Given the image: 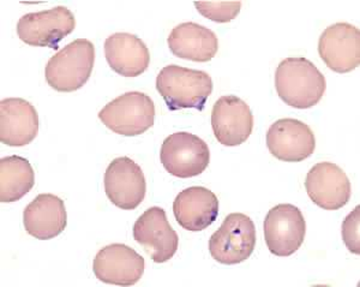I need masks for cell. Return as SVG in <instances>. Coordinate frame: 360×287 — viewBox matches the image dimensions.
<instances>
[{
  "instance_id": "1",
  "label": "cell",
  "mask_w": 360,
  "mask_h": 287,
  "mask_svg": "<svg viewBox=\"0 0 360 287\" xmlns=\"http://www.w3.org/2000/svg\"><path fill=\"white\" fill-rule=\"evenodd\" d=\"M275 89L288 106L307 110L323 98L327 82L314 63L303 57L286 58L275 72Z\"/></svg>"
},
{
  "instance_id": "2",
  "label": "cell",
  "mask_w": 360,
  "mask_h": 287,
  "mask_svg": "<svg viewBox=\"0 0 360 287\" xmlns=\"http://www.w3.org/2000/svg\"><path fill=\"white\" fill-rule=\"evenodd\" d=\"M156 89L169 111L196 108L203 111L213 93V79L205 71L193 70L171 64L165 66L156 77Z\"/></svg>"
},
{
  "instance_id": "3",
  "label": "cell",
  "mask_w": 360,
  "mask_h": 287,
  "mask_svg": "<svg viewBox=\"0 0 360 287\" xmlns=\"http://www.w3.org/2000/svg\"><path fill=\"white\" fill-rule=\"evenodd\" d=\"M94 63V44L78 39L49 59L45 68L46 81L52 89L60 93L78 91L89 81Z\"/></svg>"
},
{
  "instance_id": "4",
  "label": "cell",
  "mask_w": 360,
  "mask_h": 287,
  "mask_svg": "<svg viewBox=\"0 0 360 287\" xmlns=\"http://www.w3.org/2000/svg\"><path fill=\"white\" fill-rule=\"evenodd\" d=\"M98 120L118 135L134 137L149 130L155 122V105L142 91H129L107 103Z\"/></svg>"
},
{
  "instance_id": "5",
  "label": "cell",
  "mask_w": 360,
  "mask_h": 287,
  "mask_svg": "<svg viewBox=\"0 0 360 287\" xmlns=\"http://www.w3.org/2000/svg\"><path fill=\"white\" fill-rule=\"evenodd\" d=\"M256 246V226L245 214H229L220 229L209 239V251L217 262L238 264L252 255Z\"/></svg>"
},
{
  "instance_id": "6",
  "label": "cell",
  "mask_w": 360,
  "mask_h": 287,
  "mask_svg": "<svg viewBox=\"0 0 360 287\" xmlns=\"http://www.w3.org/2000/svg\"><path fill=\"white\" fill-rule=\"evenodd\" d=\"M160 160L168 173L176 178L200 176L208 167V144L198 136L180 132L168 136L160 151Z\"/></svg>"
},
{
  "instance_id": "7",
  "label": "cell",
  "mask_w": 360,
  "mask_h": 287,
  "mask_svg": "<svg viewBox=\"0 0 360 287\" xmlns=\"http://www.w3.org/2000/svg\"><path fill=\"white\" fill-rule=\"evenodd\" d=\"M75 27L74 13L65 6H56L23 15L17 23V35L27 45L58 49L59 42L72 33Z\"/></svg>"
},
{
  "instance_id": "8",
  "label": "cell",
  "mask_w": 360,
  "mask_h": 287,
  "mask_svg": "<svg viewBox=\"0 0 360 287\" xmlns=\"http://www.w3.org/2000/svg\"><path fill=\"white\" fill-rule=\"evenodd\" d=\"M263 231L270 253L278 257H287L297 253L303 245L307 222L298 207L281 203L268 212Z\"/></svg>"
},
{
  "instance_id": "9",
  "label": "cell",
  "mask_w": 360,
  "mask_h": 287,
  "mask_svg": "<svg viewBox=\"0 0 360 287\" xmlns=\"http://www.w3.org/2000/svg\"><path fill=\"white\" fill-rule=\"evenodd\" d=\"M103 185L108 200L124 210H136L147 193L142 168L127 156L117 158L108 165Z\"/></svg>"
},
{
  "instance_id": "10",
  "label": "cell",
  "mask_w": 360,
  "mask_h": 287,
  "mask_svg": "<svg viewBox=\"0 0 360 287\" xmlns=\"http://www.w3.org/2000/svg\"><path fill=\"white\" fill-rule=\"evenodd\" d=\"M134 238L143 246L155 263H165L172 259L179 246V237L169 225L166 212L160 207L148 208L136 220Z\"/></svg>"
},
{
  "instance_id": "11",
  "label": "cell",
  "mask_w": 360,
  "mask_h": 287,
  "mask_svg": "<svg viewBox=\"0 0 360 287\" xmlns=\"http://www.w3.org/2000/svg\"><path fill=\"white\" fill-rule=\"evenodd\" d=\"M319 53L324 64L338 74L356 70L360 64L359 29L344 22L329 25L319 37Z\"/></svg>"
},
{
  "instance_id": "12",
  "label": "cell",
  "mask_w": 360,
  "mask_h": 287,
  "mask_svg": "<svg viewBox=\"0 0 360 287\" xmlns=\"http://www.w3.org/2000/svg\"><path fill=\"white\" fill-rule=\"evenodd\" d=\"M270 154L285 162H300L314 154L315 134L307 124L283 118L271 124L266 136Z\"/></svg>"
},
{
  "instance_id": "13",
  "label": "cell",
  "mask_w": 360,
  "mask_h": 287,
  "mask_svg": "<svg viewBox=\"0 0 360 287\" xmlns=\"http://www.w3.org/2000/svg\"><path fill=\"white\" fill-rule=\"evenodd\" d=\"M146 268L143 257L125 244H110L98 251L93 271L100 281L117 286H132L142 279Z\"/></svg>"
},
{
  "instance_id": "14",
  "label": "cell",
  "mask_w": 360,
  "mask_h": 287,
  "mask_svg": "<svg viewBox=\"0 0 360 287\" xmlns=\"http://www.w3.org/2000/svg\"><path fill=\"white\" fill-rule=\"evenodd\" d=\"M212 127L219 144L225 147H237L251 135L254 115L244 100L236 95H225L214 103Z\"/></svg>"
},
{
  "instance_id": "15",
  "label": "cell",
  "mask_w": 360,
  "mask_h": 287,
  "mask_svg": "<svg viewBox=\"0 0 360 287\" xmlns=\"http://www.w3.org/2000/svg\"><path fill=\"white\" fill-rule=\"evenodd\" d=\"M305 189L311 201L326 210L342 208L352 195L347 174L342 168L329 161L319 162L309 171Z\"/></svg>"
},
{
  "instance_id": "16",
  "label": "cell",
  "mask_w": 360,
  "mask_h": 287,
  "mask_svg": "<svg viewBox=\"0 0 360 287\" xmlns=\"http://www.w3.org/2000/svg\"><path fill=\"white\" fill-rule=\"evenodd\" d=\"M39 132V115L32 103L21 98L0 101V141L8 147H25Z\"/></svg>"
},
{
  "instance_id": "17",
  "label": "cell",
  "mask_w": 360,
  "mask_h": 287,
  "mask_svg": "<svg viewBox=\"0 0 360 287\" xmlns=\"http://www.w3.org/2000/svg\"><path fill=\"white\" fill-rule=\"evenodd\" d=\"M173 214L183 229L201 232L219 215V200L205 186H191L178 193L173 202Z\"/></svg>"
},
{
  "instance_id": "18",
  "label": "cell",
  "mask_w": 360,
  "mask_h": 287,
  "mask_svg": "<svg viewBox=\"0 0 360 287\" xmlns=\"http://www.w3.org/2000/svg\"><path fill=\"white\" fill-rule=\"evenodd\" d=\"M66 224L64 201L52 193H40L23 212L27 234L40 241L56 238L65 230Z\"/></svg>"
},
{
  "instance_id": "19",
  "label": "cell",
  "mask_w": 360,
  "mask_h": 287,
  "mask_svg": "<svg viewBox=\"0 0 360 287\" xmlns=\"http://www.w3.org/2000/svg\"><path fill=\"white\" fill-rule=\"evenodd\" d=\"M105 56L112 70L123 77H139L150 64L147 45L134 34L115 33L107 37Z\"/></svg>"
},
{
  "instance_id": "20",
  "label": "cell",
  "mask_w": 360,
  "mask_h": 287,
  "mask_svg": "<svg viewBox=\"0 0 360 287\" xmlns=\"http://www.w3.org/2000/svg\"><path fill=\"white\" fill-rule=\"evenodd\" d=\"M168 47L176 57L196 63L210 62L219 49V39L205 25L186 22L173 28Z\"/></svg>"
},
{
  "instance_id": "21",
  "label": "cell",
  "mask_w": 360,
  "mask_h": 287,
  "mask_svg": "<svg viewBox=\"0 0 360 287\" xmlns=\"http://www.w3.org/2000/svg\"><path fill=\"white\" fill-rule=\"evenodd\" d=\"M35 173L27 159L18 155L6 156L0 160V202L13 203L33 189Z\"/></svg>"
},
{
  "instance_id": "22",
  "label": "cell",
  "mask_w": 360,
  "mask_h": 287,
  "mask_svg": "<svg viewBox=\"0 0 360 287\" xmlns=\"http://www.w3.org/2000/svg\"><path fill=\"white\" fill-rule=\"evenodd\" d=\"M197 11L202 16L217 23H229L240 13L242 1H209V3H195Z\"/></svg>"
},
{
  "instance_id": "23",
  "label": "cell",
  "mask_w": 360,
  "mask_h": 287,
  "mask_svg": "<svg viewBox=\"0 0 360 287\" xmlns=\"http://www.w3.org/2000/svg\"><path fill=\"white\" fill-rule=\"evenodd\" d=\"M360 205L345 217L342 222V238L348 251L360 255Z\"/></svg>"
}]
</instances>
